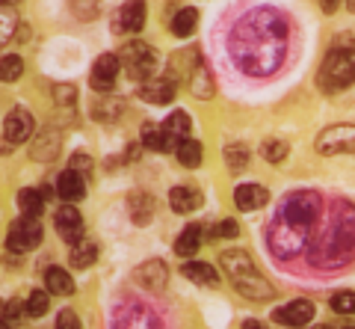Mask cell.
Returning <instances> with one entry per match:
<instances>
[{"label":"cell","mask_w":355,"mask_h":329,"mask_svg":"<svg viewBox=\"0 0 355 329\" xmlns=\"http://www.w3.org/2000/svg\"><path fill=\"white\" fill-rule=\"evenodd\" d=\"M181 273H184V276L190 279V282H196V285H207V288L219 282V273L210 267V264H205V261H187V264L181 267Z\"/></svg>","instance_id":"cell-25"},{"label":"cell","mask_w":355,"mask_h":329,"mask_svg":"<svg viewBox=\"0 0 355 329\" xmlns=\"http://www.w3.org/2000/svg\"><path fill=\"white\" fill-rule=\"evenodd\" d=\"M266 202H270V190L263 184H240L234 190V205L240 211H258Z\"/></svg>","instance_id":"cell-17"},{"label":"cell","mask_w":355,"mask_h":329,"mask_svg":"<svg viewBox=\"0 0 355 329\" xmlns=\"http://www.w3.org/2000/svg\"><path fill=\"white\" fill-rule=\"evenodd\" d=\"M225 163L231 172H240L249 167V149L243 146V142H231V146H225Z\"/></svg>","instance_id":"cell-32"},{"label":"cell","mask_w":355,"mask_h":329,"mask_svg":"<svg viewBox=\"0 0 355 329\" xmlns=\"http://www.w3.org/2000/svg\"><path fill=\"white\" fill-rule=\"evenodd\" d=\"M119 60H121V65L133 74V78H142V81H148L151 74H154V69H157V53H154L146 42H128L125 48H121V53H119Z\"/></svg>","instance_id":"cell-6"},{"label":"cell","mask_w":355,"mask_h":329,"mask_svg":"<svg viewBox=\"0 0 355 329\" xmlns=\"http://www.w3.org/2000/svg\"><path fill=\"white\" fill-rule=\"evenodd\" d=\"M139 98L148 104H169L175 98V81L172 78H148L139 86Z\"/></svg>","instance_id":"cell-15"},{"label":"cell","mask_w":355,"mask_h":329,"mask_svg":"<svg viewBox=\"0 0 355 329\" xmlns=\"http://www.w3.org/2000/svg\"><path fill=\"white\" fill-rule=\"evenodd\" d=\"M24 74V60L18 53H6L0 57V83H15Z\"/></svg>","instance_id":"cell-30"},{"label":"cell","mask_w":355,"mask_h":329,"mask_svg":"<svg viewBox=\"0 0 355 329\" xmlns=\"http://www.w3.org/2000/svg\"><path fill=\"white\" fill-rule=\"evenodd\" d=\"M347 9H352V12H355V0H347Z\"/></svg>","instance_id":"cell-46"},{"label":"cell","mask_w":355,"mask_h":329,"mask_svg":"<svg viewBox=\"0 0 355 329\" xmlns=\"http://www.w3.org/2000/svg\"><path fill=\"white\" fill-rule=\"evenodd\" d=\"M314 228H308L302 223H296V219L284 217L275 211L270 228H266V246H270V252L275 258L282 261H291L296 255H302V252L308 249V237Z\"/></svg>","instance_id":"cell-5"},{"label":"cell","mask_w":355,"mask_h":329,"mask_svg":"<svg viewBox=\"0 0 355 329\" xmlns=\"http://www.w3.org/2000/svg\"><path fill=\"white\" fill-rule=\"evenodd\" d=\"M44 285H48V291L57 294V297H69V294H74V282L62 267H48L44 270Z\"/></svg>","instance_id":"cell-24"},{"label":"cell","mask_w":355,"mask_h":329,"mask_svg":"<svg viewBox=\"0 0 355 329\" xmlns=\"http://www.w3.org/2000/svg\"><path fill=\"white\" fill-rule=\"evenodd\" d=\"M121 110H125V104H121L119 95H113V90L98 92V98L92 101V116L101 119V122H116V119L121 116Z\"/></svg>","instance_id":"cell-21"},{"label":"cell","mask_w":355,"mask_h":329,"mask_svg":"<svg viewBox=\"0 0 355 329\" xmlns=\"http://www.w3.org/2000/svg\"><path fill=\"white\" fill-rule=\"evenodd\" d=\"M178 142L181 140H175L163 125L160 128L157 125H142V146L151 149V151H175Z\"/></svg>","instance_id":"cell-20"},{"label":"cell","mask_w":355,"mask_h":329,"mask_svg":"<svg viewBox=\"0 0 355 329\" xmlns=\"http://www.w3.org/2000/svg\"><path fill=\"white\" fill-rule=\"evenodd\" d=\"M314 303L311 300H291L287 305L272 312V321L275 323H284V326H305L314 321Z\"/></svg>","instance_id":"cell-11"},{"label":"cell","mask_w":355,"mask_h":329,"mask_svg":"<svg viewBox=\"0 0 355 329\" xmlns=\"http://www.w3.org/2000/svg\"><path fill=\"white\" fill-rule=\"evenodd\" d=\"M95 258H98V246H95V240L80 237V240H74V244H71V264H74V267L86 270L89 264H95Z\"/></svg>","instance_id":"cell-27"},{"label":"cell","mask_w":355,"mask_h":329,"mask_svg":"<svg viewBox=\"0 0 355 329\" xmlns=\"http://www.w3.org/2000/svg\"><path fill=\"white\" fill-rule=\"evenodd\" d=\"M15 27H18L15 9L12 6H0V48H3L6 42L15 36Z\"/></svg>","instance_id":"cell-34"},{"label":"cell","mask_w":355,"mask_h":329,"mask_svg":"<svg viewBox=\"0 0 355 329\" xmlns=\"http://www.w3.org/2000/svg\"><path fill=\"white\" fill-rule=\"evenodd\" d=\"M42 244V226H39V217H30L24 214L21 219H15L6 232V249L9 252H30Z\"/></svg>","instance_id":"cell-7"},{"label":"cell","mask_w":355,"mask_h":329,"mask_svg":"<svg viewBox=\"0 0 355 329\" xmlns=\"http://www.w3.org/2000/svg\"><path fill=\"white\" fill-rule=\"evenodd\" d=\"M317 81L326 92L347 90V86L355 83V39L343 36L329 48L323 65H320Z\"/></svg>","instance_id":"cell-4"},{"label":"cell","mask_w":355,"mask_h":329,"mask_svg":"<svg viewBox=\"0 0 355 329\" xmlns=\"http://www.w3.org/2000/svg\"><path fill=\"white\" fill-rule=\"evenodd\" d=\"M48 294H51V291H48ZM48 294H44V291H33L30 297H27L24 309H27L30 317H42L44 312H48Z\"/></svg>","instance_id":"cell-36"},{"label":"cell","mask_w":355,"mask_h":329,"mask_svg":"<svg viewBox=\"0 0 355 329\" xmlns=\"http://www.w3.org/2000/svg\"><path fill=\"white\" fill-rule=\"evenodd\" d=\"M74 86H69V83H57L53 86V101H57L60 107H74Z\"/></svg>","instance_id":"cell-39"},{"label":"cell","mask_w":355,"mask_h":329,"mask_svg":"<svg viewBox=\"0 0 355 329\" xmlns=\"http://www.w3.org/2000/svg\"><path fill=\"white\" fill-rule=\"evenodd\" d=\"M133 282L146 291H163L166 282H169V267H166L160 258H151L142 267L133 270Z\"/></svg>","instance_id":"cell-13"},{"label":"cell","mask_w":355,"mask_h":329,"mask_svg":"<svg viewBox=\"0 0 355 329\" xmlns=\"http://www.w3.org/2000/svg\"><path fill=\"white\" fill-rule=\"evenodd\" d=\"M18 0H0V6H15Z\"/></svg>","instance_id":"cell-45"},{"label":"cell","mask_w":355,"mask_h":329,"mask_svg":"<svg viewBox=\"0 0 355 329\" xmlns=\"http://www.w3.org/2000/svg\"><path fill=\"white\" fill-rule=\"evenodd\" d=\"M169 205H172V211L175 214H193L196 208H202V190H196V187H175L169 193Z\"/></svg>","instance_id":"cell-22"},{"label":"cell","mask_w":355,"mask_h":329,"mask_svg":"<svg viewBox=\"0 0 355 329\" xmlns=\"http://www.w3.org/2000/svg\"><path fill=\"white\" fill-rule=\"evenodd\" d=\"M57 326L60 329H77V326H80V317H77L71 309H62L60 317H57Z\"/></svg>","instance_id":"cell-41"},{"label":"cell","mask_w":355,"mask_h":329,"mask_svg":"<svg viewBox=\"0 0 355 329\" xmlns=\"http://www.w3.org/2000/svg\"><path fill=\"white\" fill-rule=\"evenodd\" d=\"M57 155H60V134L53 128H44L36 137V142L30 146V158L39 163H51L57 160Z\"/></svg>","instance_id":"cell-16"},{"label":"cell","mask_w":355,"mask_h":329,"mask_svg":"<svg viewBox=\"0 0 355 329\" xmlns=\"http://www.w3.org/2000/svg\"><path fill=\"white\" fill-rule=\"evenodd\" d=\"M187 83H190V92L196 98H202V101H207V98H214L216 92V83H214V74H210V69L205 65V60L198 57V62L193 65L190 78H187Z\"/></svg>","instance_id":"cell-19"},{"label":"cell","mask_w":355,"mask_h":329,"mask_svg":"<svg viewBox=\"0 0 355 329\" xmlns=\"http://www.w3.org/2000/svg\"><path fill=\"white\" fill-rule=\"evenodd\" d=\"M338 6H340V0H323V12H329V15L335 12Z\"/></svg>","instance_id":"cell-44"},{"label":"cell","mask_w":355,"mask_h":329,"mask_svg":"<svg viewBox=\"0 0 355 329\" xmlns=\"http://www.w3.org/2000/svg\"><path fill=\"white\" fill-rule=\"evenodd\" d=\"M151 214H154L151 196L133 193V196H130V219H133V223H137V226H148V223H151Z\"/></svg>","instance_id":"cell-29"},{"label":"cell","mask_w":355,"mask_h":329,"mask_svg":"<svg viewBox=\"0 0 355 329\" xmlns=\"http://www.w3.org/2000/svg\"><path fill=\"white\" fill-rule=\"evenodd\" d=\"M287 42H291V24L279 9L258 6L240 15L228 36L231 60L240 71L252 78H270L282 69L287 57Z\"/></svg>","instance_id":"cell-1"},{"label":"cell","mask_w":355,"mask_h":329,"mask_svg":"<svg viewBox=\"0 0 355 329\" xmlns=\"http://www.w3.org/2000/svg\"><path fill=\"white\" fill-rule=\"evenodd\" d=\"M6 323H9V321H6V317H0V329H3V326H6Z\"/></svg>","instance_id":"cell-47"},{"label":"cell","mask_w":355,"mask_h":329,"mask_svg":"<svg viewBox=\"0 0 355 329\" xmlns=\"http://www.w3.org/2000/svg\"><path fill=\"white\" fill-rule=\"evenodd\" d=\"M210 235H214V237H225V240H228V237H237V235H240V228H237L234 219H222V223H219Z\"/></svg>","instance_id":"cell-40"},{"label":"cell","mask_w":355,"mask_h":329,"mask_svg":"<svg viewBox=\"0 0 355 329\" xmlns=\"http://www.w3.org/2000/svg\"><path fill=\"white\" fill-rule=\"evenodd\" d=\"M190 116H187L184 113V110H175V113L169 116V119H166V122H163V128L166 130H169V134L175 137V140H184V137H190Z\"/></svg>","instance_id":"cell-33"},{"label":"cell","mask_w":355,"mask_h":329,"mask_svg":"<svg viewBox=\"0 0 355 329\" xmlns=\"http://www.w3.org/2000/svg\"><path fill=\"white\" fill-rule=\"evenodd\" d=\"M53 226H57L60 237H62L69 246L74 244V240L83 237V217H80V211L74 208V202H69L65 208H60L57 217H53Z\"/></svg>","instance_id":"cell-14"},{"label":"cell","mask_w":355,"mask_h":329,"mask_svg":"<svg viewBox=\"0 0 355 329\" xmlns=\"http://www.w3.org/2000/svg\"><path fill=\"white\" fill-rule=\"evenodd\" d=\"M119 69H121V60L116 53H101L92 65V90L95 92H110L119 81Z\"/></svg>","instance_id":"cell-10"},{"label":"cell","mask_w":355,"mask_h":329,"mask_svg":"<svg viewBox=\"0 0 355 329\" xmlns=\"http://www.w3.org/2000/svg\"><path fill=\"white\" fill-rule=\"evenodd\" d=\"M219 261H222V270L228 273V279L234 282L237 294H243L246 300L266 303V300L275 297V288L261 276V270L254 267V261H252L249 252L228 249V252H222V255H219Z\"/></svg>","instance_id":"cell-3"},{"label":"cell","mask_w":355,"mask_h":329,"mask_svg":"<svg viewBox=\"0 0 355 329\" xmlns=\"http://www.w3.org/2000/svg\"><path fill=\"white\" fill-rule=\"evenodd\" d=\"M352 258H355V205L338 199L326 223V232L317 237L314 249H311V261L317 267L335 270L349 264Z\"/></svg>","instance_id":"cell-2"},{"label":"cell","mask_w":355,"mask_h":329,"mask_svg":"<svg viewBox=\"0 0 355 329\" xmlns=\"http://www.w3.org/2000/svg\"><path fill=\"white\" fill-rule=\"evenodd\" d=\"M287 142H282V140H266L263 142V149H261V155H263V160H270V163H282L284 158H287Z\"/></svg>","instance_id":"cell-35"},{"label":"cell","mask_w":355,"mask_h":329,"mask_svg":"<svg viewBox=\"0 0 355 329\" xmlns=\"http://www.w3.org/2000/svg\"><path fill=\"white\" fill-rule=\"evenodd\" d=\"M71 163H74V169H80V172H83V169H89V163H92V160H89L86 155H74Z\"/></svg>","instance_id":"cell-43"},{"label":"cell","mask_w":355,"mask_h":329,"mask_svg":"<svg viewBox=\"0 0 355 329\" xmlns=\"http://www.w3.org/2000/svg\"><path fill=\"white\" fill-rule=\"evenodd\" d=\"M57 196L65 202H80L86 196V181H83V172L80 169H65L57 181Z\"/></svg>","instance_id":"cell-18"},{"label":"cell","mask_w":355,"mask_h":329,"mask_svg":"<svg viewBox=\"0 0 355 329\" xmlns=\"http://www.w3.org/2000/svg\"><path fill=\"white\" fill-rule=\"evenodd\" d=\"M146 18H148L146 0H128V3L119 9L113 30L116 33H139L142 27H146Z\"/></svg>","instance_id":"cell-12"},{"label":"cell","mask_w":355,"mask_h":329,"mask_svg":"<svg viewBox=\"0 0 355 329\" xmlns=\"http://www.w3.org/2000/svg\"><path fill=\"white\" fill-rule=\"evenodd\" d=\"M98 6H101V0H71V12L77 18H83V21L95 18L98 15Z\"/></svg>","instance_id":"cell-38"},{"label":"cell","mask_w":355,"mask_h":329,"mask_svg":"<svg viewBox=\"0 0 355 329\" xmlns=\"http://www.w3.org/2000/svg\"><path fill=\"white\" fill-rule=\"evenodd\" d=\"M202 235H205V228L202 226H187L181 235H178V240H175V252L181 258H193L196 252H198V246H202Z\"/></svg>","instance_id":"cell-23"},{"label":"cell","mask_w":355,"mask_h":329,"mask_svg":"<svg viewBox=\"0 0 355 329\" xmlns=\"http://www.w3.org/2000/svg\"><path fill=\"white\" fill-rule=\"evenodd\" d=\"M18 208L21 214H30V217H39L44 211V193L42 190H21L18 193Z\"/></svg>","instance_id":"cell-31"},{"label":"cell","mask_w":355,"mask_h":329,"mask_svg":"<svg viewBox=\"0 0 355 329\" xmlns=\"http://www.w3.org/2000/svg\"><path fill=\"white\" fill-rule=\"evenodd\" d=\"M3 314H6V321L12 323V321H18L21 317V303L18 300H12V303H6V309H3Z\"/></svg>","instance_id":"cell-42"},{"label":"cell","mask_w":355,"mask_h":329,"mask_svg":"<svg viewBox=\"0 0 355 329\" xmlns=\"http://www.w3.org/2000/svg\"><path fill=\"white\" fill-rule=\"evenodd\" d=\"M198 27V9L193 6H184V9H178L175 18H172V33L178 39H187V36H193Z\"/></svg>","instance_id":"cell-26"},{"label":"cell","mask_w":355,"mask_h":329,"mask_svg":"<svg viewBox=\"0 0 355 329\" xmlns=\"http://www.w3.org/2000/svg\"><path fill=\"white\" fill-rule=\"evenodd\" d=\"M317 151L323 158L355 155V125H331L317 137Z\"/></svg>","instance_id":"cell-8"},{"label":"cell","mask_w":355,"mask_h":329,"mask_svg":"<svg viewBox=\"0 0 355 329\" xmlns=\"http://www.w3.org/2000/svg\"><path fill=\"white\" fill-rule=\"evenodd\" d=\"M331 312L338 314H355V294L352 291H340L331 297Z\"/></svg>","instance_id":"cell-37"},{"label":"cell","mask_w":355,"mask_h":329,"mask_svg":"<svg viewBox=\"0 0 355 329\" xmlns=\"http://www.w3.org/2000/svg\"><path fill=\"white\" fill-rule=\"evenodd\" d=\"M33 130H36V119L27 107H15L9 110L6 122H3V137L6 142H12V146H21V142H27L33 137Z\"/></svg>","instance_id":"cell-9"},{"label":"cell","mask_w":355,"mask_h":329,"mask_svg":"<svg viewBox=\"0 0 355 329\" xmlns=\"http://www.w3.org/2000/svg\"><path fill=\"white\" fill-rule=\"evenodd\" d=\"M175 155H178V160H181V167H198L202 163V142L198 140H190V137H184L181 142H178V149H175Z\"/></svg>","instance_id":"cell-28"}]
</instances>
